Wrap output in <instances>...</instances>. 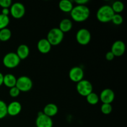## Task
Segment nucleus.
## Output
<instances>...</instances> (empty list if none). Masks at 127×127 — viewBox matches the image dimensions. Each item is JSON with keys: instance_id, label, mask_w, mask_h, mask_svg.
Segmentation results:
<instances>
[{"instance_id": "14", "label": "nucleus", "mask_w": 127, "mask_h": 127, "mask_svg": "<svg viewBox=\"0 0 127 127\" xmlns=\"http://www.w3.org/2000/svg\"><path fill=\"white\" fill-rule=\"evenodd\" d=\"M37 48L40 53L46 54L51 50L52 45L47 38H42L37 43Z\"/></svg>"}, {"instance_id": "16", "label": "nucleus", "mask_w": 127, "mask_h": 127, "mask_svg": "<svg viewBox=\"0 0 127 127\" xmlns=\"http://www.w3.org/2000/svg\"><path fill=\"white\" fill-rule=\"evenodd\" d=\"M30 50L28 46L26 44H21L17 47L16 50V54L20 60H24L29 55Z\"/></svg>"}, {"instance_id": "6", "label": "nucleus", "mask_w": 127, "mask_h": 127, "mask_svg": "<svg viewBox=\"0 0 127 127\" xmlns=\"http://www.w3.org/2000/svg\"><path fill=\"white\" fill-rule=\"evenodd\" d=\"M76 90L79 95L83 97H86L93 92V84L88 80L83 79L77 83Z\"/></svg>"}, {"instance_id": "15", "label": "nucleus", "mask_w": 127, "mask_h": 127, "mask_svg": "<svg viewBox=\"0 0 127 127\" xmlns=\"http://www.w3.org/2000/svg\"><path fill=\"white\" fill-rule=\"evenodd\" d=\"M58 108L56 104L53 103H49L45 106L43 113L49 117H54L58 114Z\"/></svg>"}, {"instance_id": "21", "label": "nucleus", "mask_w": 127, "mask_h": 127, "mask_svg": "<svg viewBox=\"0 0 127 127\" xmlns=\"http://www.w3.org/2000/svg\"><path fill=\"white\" fill-rule=\"evenodd\" d=\"M86 100L89 104L91 105H95V104H97L99 102V97L96 93H93L92 92L91 93L89 94L88 95H87L86 97Z\"/></svg>"}, {"instance_id": "3", "label": "nucleus", "mask_w": 127, "mask_h": 127, "mask_svg": "<svg viewBox=\"0 0 127 127\" xmlns=\"http://www.w3.org/2000/svg\"><path fill=\"white\" fill-rule=\"evenodd\" d=\"M63 38L64 33L57 27L50 30L47 37V39L52 46H57L59 45L63 41Z\"/></svg>"}, {"instance_id": "23", "label": "nucleus", "mask_w": 127, "mask_h": 127, "mask_svg": "<svg viewBox=\"0 0 127 127\" xmlns=\"http://www.w3.org/2000/svg\"><path fill=\"white\" fill-rule=\"evenodd\" d=\"M10 20L9 16L0 14V30L7 27L9 24Z\"/></svg>"}, {"instance_id": "13", "label": "nucleus", "mask_w": 127, "mask_h": 127, "mask_svg": "<svg viewBox=\"0 0 127 127\" xmlns=\"http://www.w3.org/2000/svg\"><path fill=\"white\" fill-rule=\"evenodd\" d=\"M22 110V105L18 101H12L7 105V115L14 117L19 115Z\"/></svg>"}, {"instance_id": "32", "label": "nucleus", "mask_w": 127, "mask_h": 127, "mask_svg": "<svg viewBox=\"0 0 127 127\" xmlns=\"http://www.w3.org/2000/svg\"><path fill=\"white\" fill-rule=\"evenodd\" d=\"M3 78L4 75L0 72V86L3 84Z\"/></svg>"}, {"instance_id": "20", "label": "nucleus", "mask_w": 127, "mask_h": 127, "mask_svg": "<svg viewBox=\"0 0 127 127\" xmlns=\"http://www.w3.org/2000/svg\"><path fill=\"white\" fill-rule=\"evenodd\" d=\"M12 33L9 29L4 28L0 30V41L6 42L11 38Z\"/></svg>"}, {"instance_id": "5", "label": "nucleus", "mask_w": 127, "mask_h": 127, "mask_svg": "<svg viewBox=\"0 0 127 127\" xmlns=\"http://www.w3.org/2000/svg\"><path fill=\"white\" fill-rule=\"evenodd\" d=\"M16 87L20 92L29 91L33 87V82L29 77L22 76L17 79Z\"/></svg>"}, {"instance_id": "7", "label": "nucleus", "mask_w": 127, "mask_h": 127, "mask_svg": "<svg viewBox=\"0 0 127 127\" xmlns=\"http://www.w3.org/2000/svg\"><path fill=\"white\" fill-rule=\"evenodd\" d=\"M76 39L78 43L82 45H86L91 40V34L87 29H80L76 34Z\"/></svg>"}, {"instance_id": "2", "label": "nucleus", "mask_w": 127, "mask_h": 127, "mask_svg": "<svg viewBox=\"0 0 127 127\" xmlns=\"http://www.w3.org/2000/svg\"><path fill=\"white\" fill-rule=\"evenodd\" d=\"M115 14L112 9L111 6L104 5L97 10L96 13L97 19L102 23H107L112 21L113 16Z\"/></svg>"}, {"instance_id": "8", "label": "nucleus", "mask_w": 127, "mask_h": 127, "mask_svg": "<svg viewBox=\"0 0 127 127\" xmlns=\"http://www.w3.org/2000/svg\"><path fill=\"white\" fill-rule=\"evenodd\" d=\"M10 14L15 19H21L26 13V8L21 2H14L10 7Z\"/></svg>"}, {"instance_id": "11", "label": "nucleus", "mask_w": 127, "mask_h": 127, "mask_svg": "<svg viewBox=\"0 0 127 127\" xmlns=\"http://www.w3.org/2000/svg\"><path fill=\"white\" fill-rule=\"evenodd\" d=\"M99 100L102 104H110L115 99V93L114 91L109 88H106L102 90L99 95Z\"/></svg>"}, {"instance_id": "22", "label": "nucleus", "mask_w": 127, "mask_h": 127, "mask_svg": "<svg viewBox=\"0 0 127 127\" xmlns=\"http://www.w3.org/2000/svg\"><path fill=\"white\" fill-rule=\"evenodd\" d=\"M112 9L115 14H119L122 12L124 9V4L120 1H116L114 2L111 6Z\"/></svg>"}, {"instance_id": "25", "label": "nucleus", "mask_w": 127, "mask_h": 127, "mask_svg": "<svg viewBox=\"0 0 127 127\" xmlns=\"http://www.w3.org/2000/svg\"><path fill=\"white\" fill-rule=\"evenodd\" d=\"M112 105L110 104H102L100 107V110L102 114L105 115H109L112 112Z\"/></svg>"}, {"instance_id": "31", "label": "nucleus", "mask_w": 127, "mask_h": 127, "mask_svg": "<svg viewBox=\"0 0 127 127\" xmlns=\"http://www.w3.org/2000/svg\"><path fill=\"white\" fill-rule=\"evenodd\" d=\"M2 14L4 15V16H8V15L10 14V10L9 8H2V11H1V13Z\"/></svg>"}, {"instance_id": "19", "label": "nucleus", "mask_w": 127, "mask_h": 127, "mask_svg": "<svg viewBox=\"0 0 127 127\" xmlns=\"http://www.w3.org/2000/svg\"><path fill=\"white\" fill-rule=\"evenodd\" d=\"M73 7V2L70 0H62L59 2V8L64 12H70Z\"/></svg>"}, {"instance_id": "30", "label": "nucleus", "mask_w": 127, "mask_h": 127, "mask_svg": "<svg viewBox=\"0 0 127 127\" xmlns=\"http://www.w3.org/2000/svg\"><path fill=\"white\" fill-rule=\"evenodd\" d=\"M74 2L78 5H86L89 2V1L88 0H76Z\"/></svg>"}, {"instance_id": "1", "label": "nucleus", "mask_w": 127, "mask_h": 127, "mask_svg": "<svg viewBox=\"0 0 127 127\" xmlns=\"http://www.w3.org/2000/svg\"><path fill=\"white\" fill-rule=\"evenodd\" d=\"M70 15L72 19L75 22H84L89 18L90 10L86 5H76L73 7Z\"/></svg>"}, {"instance_id": "24", "label": "nucleus", "mask_w": 127, "mask_h": 127, "mask_svg": "<svg viewBox=\"0 0 127 127\" xmlns=\"http://www.w3.org/2000/svg\"><path fill=\"white\" fill-rule=\"evenodd\" d=\"M7 115V104L3 100H0V119H4Z\"/></svg>"}, {"instance_id": "27", "label": "nucleus", "mask_w": 127, "mask_h": 127, "mask_svg": "<svg viewBox=\"0 0 127 127\" xmlns=\"http://www.w3.org/2000/svg\"><path fill=\"white\" fill-rule=\"evenodd\" d=\"M20 91L16 88V86L12 87V88H10L9 91V93L10 96L12 97H17V96H19V95L20 94Z\"/></svg>"}, {"instance_id": "29", "label": "nucleus", "mask_w": 127, "mask_h": 127, "mask_svg": "<svg viewBox=\"0 0 127 127\" xmlns=\"http://www.w3.org/2000/svg\"><path fill=\"white\" fill-rule=\"evenodd\" d=\"M114 58H115V56H114V55L112 53L111 51L108 52L107 53H106V54H105V59L107 61L113 60Z\"/></svg>"}, {"instance_id": "33", "label": "nucleus", "mask_w": 127, "mask_h": 127, "mask_svg": "<svg viewBox=\"0 0 127 127\" xmlns=\"http://www.w3.org/2000/svg\"></svg>"}, {"instance_id": "26", "label": "nucleus", "mask_w": 127, "mask_h": 127, "mask_svg": "<svg viewBox=\"0 0 127 127\" xmlns=\"http://www.w3.org/2000/svg\"><path fill=\"white\" fill-rule=\"evenodd\" d=\"M113 23L115 25H120L122 24L123 21H124V18H123L122 16L120 15V14H115L113 16L112 21Z\"/></svg>"}, {"instance_id": "17", "label": "nucleus", "mask_w": 127, "mask_h": 127, "mask_svg": "<svg viewBox=\"0 0 127 127\" xmlns=\"http://www.w3.org/2000/svg\"><path fill=\"white\" fill-rule=\"evenodd\" d=\"M16 81H17V78L14 74L8 73L4 75L3 84H4L7 88H11L16 86Z\"/></svg>"}, {"instance_id": "12", "label": "nucleus", "mask_w": 127, "mask_h": 127, "mask_svg": "<svg viewBox=\"0 0 127 127\" xmlns=\"http://www.w3.org/2000/svg\"><path fill=\"white\" fill-rule=\"evenodd\" d=\"M126 50V46L123 41L116 40L114 42L111 47V52L115 57H121L124 54Z\"/></svg>"}, {"instance_id": "10", "label": "nucleus", "mask_w": 127, "mask_h": 127, "mask_svg": "<svg viewBox=\"0 0 127 127\" xmlns=\"http://www.w3.org/2000/svg\"><path fill=\"white\" fill-rule=\"evenodd\" d=\"M84 71L79 66H74L71 68L69 72V78L71 81L77 83L83 80L84 78Z\"/></svg>"}, {"instance_id": "28", "label": "nucleus", "mask_w": 127, "mask_h": 127, "mask_svg": "<svg viewBox=\"0 0 127 127\" xmlns=\"http://www.w3.org/2000/svg\"><path fill=\"white\" fill-rule=\"evenodd\" d=\"M12 5L11 0H0V6L2 8H9Z\"/></svg>"}, {"instance_id": "18", "label": "nucleus", "mask_w": 127, "mask_h": 127, "mask_svg": "<svg viewBox=\"0 0 127 127\" xmlns=\"http://www.w3.org/2000/svg\"><path fill=\"white\" fill-rule=\"evenodd\" d=\"M72 27H73V22L69 19H63L60 22L59 29L63 33L70 31Z\"/></svg>"}, {"instance_id": "9", "label": "nucleus", "mask_w": 127, "mask_h": 127, "mask_svg": "<svg viewBox=\"0 0 127 127\" xmlns=\"http://www.w3.org/2000/svg\"><path fill=\"white\" fill-rule=\"evenodd\" d=\"M35 125L36 127H53V122L52 118L45 115L43 112H39L37 114Z\"/></svg>"}, {"instance_id": "4", "label": "nucleus", "mask_w": 127, "mask_h": 127, "mask_svg": "<svg viewBox=\"0 0 127 127\" xmlns=\"http://www.w3.org/2000/svg\"><path fill=\"white\" fill-rule=\"evenodd\" d=\"M21 60L14 52H9L4 56L2 63L7 68H14L19 64Z\"/></svg>"}]
</instances>
